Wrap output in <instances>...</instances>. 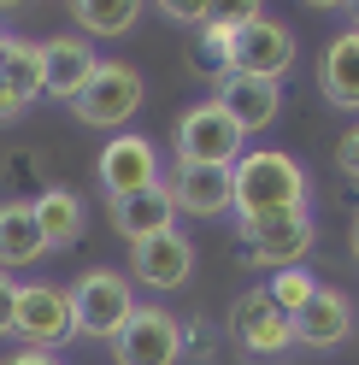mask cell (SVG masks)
I'll return each mask as SVG.
<instances>
[{"label": "cell", "instance_id": "1", "mask_svg": "<svg viewBox=\"0 0 359 365\" xmlns=\"http://www.w3.org/2000/svg\"><path fill=\"white\" fill-rule=\"evenodd\" d=\"M236 218H265V212H301L306 207V165L283 148H248L236 159Z\"/></svg>", "mask_w": 359, "mask_h": 365}, {"label": "cell", "instance_id": "2", "mask_svg": "<svg viewBox=\"0 0 359 365\" xmlns=\"http://www.w3.org/2000/svg\"><path fill=\"white\" fill-rule=\"evenodd\" d=\"M65 289H71L77 336H88V341H112L130 318H136V307H142L130 271H112V265H88V271H77Z\"/></svg>", "mask_w": 359, "mask_h": 365}, {"label": "cell", "instance_id": "3", "mask_svg": "<svg viewBox=\"0 0 359 365\" xmlns=\"http://www.w3.org/2000/svg\"><path fill=\"white\" fill-rule=\"evenodd\" d=\"M147 101V83L136 65H124V59H100V71L83 83V95L71 101V118L88 124V130H112V135H124L130 118L142 112Z\"/></svg>", "mask_w": 359, "mask_h": 365}, {"label": "cell", "instance_id": "4", "mask_svg": "<svg viewBox=\"0 0 359 365\" xmlns=\"http://www.w3.org/2000/svg\"><path fill=\"white\" fill-rule=\"evenodd\" d=\"M236 242H241V259L265 265V271H288V265H306V254L318 247V224L312 212H265V218H236Z\"/></svg>", "mask_w": 359, "mask_h": 365}, {"label": "cell", "instance_id": "5", "mask_svg": "<svg viewBox=\"0 0 359 365\" xmlns=\"http://www.w3.org/2000/svg\"><path fill=\"white\" fill-rule=\"evenodd\" d=\"M171 148H177V165H218V171H236L248 135H241V124H236L218 101H194L183 118H177Z\"/></svg>", "mask_w": 359, "mask_h": 365}, {"label": "cell", "instance_id": "6", "mask_svg": "<svg viewBox=\"0 0 359 365\" xmlns=\"http://www.w3.org/2000/svg\"><path fill=\"white\" fill-rule=\"evenodd\" d=\"M12 336L24 341V348H36V354H59L65 341H77L71 289H65V283H18Z\"/></svg>", "mask_w": 359, "mask_h": 365}, {"label": "cell", "instance_id": "7", "mask_svg": "<svg viewBox=\"0 0 359 365\" xmlns=\"http://www.w3.org/2000/svg\"><path fill=\"white\" fill-rule=\"evenodd\" d=\"M95 182H100L106 200H130V195L153 189V182H165V171H160V142L142 135V130L112 135V142L100 148V159H95Z\"/></svg>", "mask_w": 359, "mask_h": 365}, {"label": "cell", "instance_id": "8", "mask_svg": "<svg viewBox=\"0 0 359 365\" xmlns=\"http://www.w3.org/2000/svg\"><path fill=\"white\" fill-rule=\"evenodd\" d=\"M118 365H177L183 359V318L165 307H136V318L112 336Z\"/></svg>", "mask_w": 359, "mask_h": 365}, {"label": "cell", "instance_id": "9", "mask_svg": "<svg viewBox=\"0 0 359 365\" xmlns=\"http://www.w3.org/2000/svg\"><path fill=\"white\" fill-rule=\"evenodd\" d=\"M230 341L241 354H259V359L288 354L295 348V318H288L265 289H241V301L230 307Z\"/></svg>", "mask_w": 359, "mask_h": 365}, {"label": "cell", "instance_id": "10", "mask_svg": "<svg viewBox=\"0 0 359 365\" xmlns=\"http://www.w3.org/2000/svg\"><path fill=\"white\" fill-rule=\"evenodd\" d=\"M189 277H194V242H189L183 224H177V230H165V236L130 242V283H136V289L171 294V289H183Z\"/></svg>", "mask_w": 359, "mask_h": 365}, {"label": "cell", "instance_id": "11", "mask_svg": "<svg viewBox=\"0 0 359 365\" xmlns=\"http://www.w3.org/2000/svg\"><path fill=\"white\" fill-rule=\"evenodd\" d=\"M288 65H295V36H288V24H277L271 12H254L248 24L236 30V71L241 77L283 83Z\"/></svg>", "mask_w": 359, "mask_h": 365}, {"label": "cell", "instance_id": "12", "mask_svg": "<svg viewBox=\"0 0 359 365\" xmlns=\"http://www.w3.org/2000/svg\"><path fill=\"white\" fill-rule=\"evenodd\" d=\"M165 189L183 218H230L236 212V182L218 165H171Z\"/></svg>", "mask_w": 359, "mask_h": 365}, {"label": "cell", "instance_id": "13", "mask_svg": "<svg viewBox=\"0 0 359 365\" xmlns=\"http://www.w3.org/2000/svg\"><path fill=\"white\" fill-rule=\"evenodd\" d=\"M48 95V71H41V41L12 36L6 65H0V124L24 118V112Z\"/></svg>", "mask_w": 359, "mask_h": 365}, {"label": "cell", "instance_id": "14", "mask_svg": "<svg viewBox=\"0 0 359 365\" xmlns=\"http://www.w3.org/2000/svg\"><path fill=\"white\" fill-rule=\"evenodd\" d=\"M41 71H48V95L71 106L83 95V83L100 71V53H95V41H83L77 30H65V36L41 41Z\"/></svg>", "mask_w": 359, "mask_h": 365}, {"label": "cell", "instance_id": "15", "mask_svg": "<svg viewBox=\"0 0 359 365\" xmlns=\"http://www.w3.org/2000/svg\"><path fill=\"white\" fill-rule=\"evenodd\" d=\"M212 101L241 124V135H259V130H271L277 112H283V83H265V77H241V71H230V77L212 88Z\"/></svg>", "mask_w": 359, "mask_h": 365}, {"label": "cell", "instance_id": "16", "mask_svg": "<svg viewBox=\"0 0 359 365\" xmlns=\"http://www.w3.org/2000/svg\"><path fill=\"white\" fill-rule=\"evenodd\" d=\"M295 341H301V348H318V354L353 341V301H348L342 289L318 283V294L295 312Z\"/></svg>", "mask_w": 359, "mask_h": 365}, {"label": "cell", "instance_id": "17", "mask_svg": "<svg viewBox=\"0 0 359 365\" xmlns=\"http://www.w3.org/2000/svg\"><path fill=\"white\" fill-rule=\"evenodd\" d=\"M106 218H112V230H118L124 242H147V236H165V230H177V200H171V189L165 182H153V189H142V195H130V200H106Z\"/></svg>", "mask_w": 359, "mask_h": 365}, {"label": "cell", "instance_id": "18", "mask_svg": "<svg viewBox=\"0 0 359 365\" xmlns=\"http://www.w3.org/2000/svg\"><path fill=\"white\" fill-rule=\"evenodd\" d=\"M30 207H36V230H41V242H48V254H65V247L83 242L88 207H83V195L71 189V182H48Z\"/></svg>", "mask_w": 359, "mask_h": 365}, {"label": "cell", "instance_id": "19", "mask_svg": "<svg viewBox=\"0 0 359 365\" xmlns=\"http://www.w3.org/2000/svg\"><path fill=\"white\" fill-rule=\"evenodd\" d=\"M318 95L335 112H359V30H342L318 53Z\"/></svg>", "mask_w": 359, "mask_h": 365}, {"label": "cell", "instance_id": "20", "mask_svg": "<svg viewBox=\"0 0 359 365\" xmlns=\"http://www.w3.org/2000/svg\"><path fill=\"white\" fill-rule=\"evenodd\" d=\"M254 12H259V6H230V12H218L212 24L194 36V53H189V65H194L200 77H212V88L236 71V30L248 24Z\"/></svg>", "mask_w": 359, "mask_h": 365}, {"label": "cell", "instance_id": "21", "mask_svg": "<svg viewBox=\"0 0 359 365\" xmlns=\"http://www.w3.org/2000/svg\"><path fill=\"white\" fill-rule=\"evenodd\" d=\"M48 242L36 230V207L30 200H0V271H30L41 265Z\"/></svg>", "mask_w": 359, "mask_h": 365}, {"label": "cell", "instance_id": "22", "mask_svg": "<svg viewBox=\"0 0 359 365\" xmlns=\"http://www.w3.org/2000/svg\"><path fill=\"white\" fill-rule=\"evenodd\" d=\"M71 24L83 41H118L142 24V0H71Z\"/></svg>", "mask_w": 359, "mask_h": 365}, {"label": "cell", "instance_id": "23", "mask_svg": "<svg viewBox=\"0 0 359 365\" xmlns=\"http://www.w3.org/2000/svg\"><path fill=\"white\" fill-rule=\"evenodd\" d=\"M259 289L271 294V301H277V307H283L288 318H295V312H301V307L312 301V294H318V277H312L306 265H288V271H271V277H265Z\"/></svg>", "mask_w": 359, "mask_h": 365}, {"label": "cell", "instance_id": "24", "mask_svg": "<svg viewBox=\"0 0 359 365\" xmlns=\"http://www.w3.org/2000/svg\"><path fill=\"white\" fill-rule=\"evenodd\" d=\"M160 12L171 18V24H194V36H200V30H207L212 18H218V6H200V0H194V6H189V0H165Z\"/></svg>", "mask_w": 359, "mask_h": 365}, {"label": "cell", "instance_id": "25", "mask_svg": "<svg viewBox=\"0 0 359 365\" xmlns=\"http://www.w3.org/2000/svg\"><path fill=\"white\" fill-rule=\"evenodd\" d=\"M335 165H342V177H348L353 189H359V124L342 135V142H335Z\"/></svg>", "mask_w": 359, "mask_h": 365}, {"label": "cell", "instance_id": "26", "mask_svg": "<svg viewBox=\"0 0 359 365\" xmlns=\"http://www.w3.org/2000/svg\"><path fill=\"white\" fill-rule=\"evenodd\" d=\"M12 307H18V277L0 271V336H12Z\"/></svg>", "mask_w": 359, "mask_h": 365}, {"label": "cell", "instance_id": "27", "mask_svg": "<svg viewBox=\"0 0 359 365\" xmlns=\"http://www.w3.org/2000/svg\"><path fill=\"white\" fill-rule=\"evenodd\" d=\"M0 365H65L59 354H36V348H18V354H6Z\"/></svg>", "mask_w": 359, "mask_h": 365}, {"label": "cell", "instance_id": "28", "mask_svg": "<svg viewBox=\"0 0 359 365\" xmlns=\"http://www.w3.org/2000/svg\"><path fill=\"white\" fill-rule=\"evenodd\" d=\"M348 247H353V259H359V218H353V230H348Z\"/></svg>", "mask_w": 359, "mask_h": 365}, {"label": "cell", "instance_id": "29", "mask_svg": "<svg viewBox=\"0 0 359 365\" xmlns=\"http://www.w3.org/2000/svg\"><path fill=\"white\" fill-rule=\"evenodd\" d=\"M6 48H12V36H6V24H0V65H6Z\"/></svg>", "mask_w": 359, "mask_h": 365}, {"label": "cell", "instance_id": "30", "mask_svg": "<svg viewBox=\"0 0 359 365\" xmlns=\"http://www.w3.org/2000/svg\"><path fill=\"white\" fill-rule=\"evenodd\" d=\"M348 30H359V6H348Z\"/></svg>", "mask_w": 359, "mask_h": 365}]
</instances>
